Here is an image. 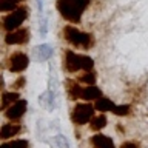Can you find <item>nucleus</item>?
<instances>
[{"mask_svg":"<svg viewBox=\"0 0 148 148\" xmlns=\"http://www.w3.org/2000/svg\"><path fill=\"white\" fill-rule=\"evenodd\" d=\"M51 56H53V48H51V45H39L37 48L34 49V57L36 60H39V62H45V60H48Z\"/></svg>","mask_w":148,"mask_h":148,"instance_id":"10","label":"nucleus"},{"mask_svg":"<svg viewBox=\"0 0 148 148\" xmlns=\"http://www.w3.org/2000/svg\"><path fill=\"white\" fill-rule=\"evenodd\" d=\"M20 131V125L17 123H6L3 125L2 130H0V137L2 139H9L12 136H16V134Z\"/></svg>","mask_w":148,"mask_h":148,"instance_id":"12","label":"nucleus"},{"mask_svg":"<svg viewBox=\"0 0 148 148\" xmlns=\"http://www.w3.org/2000/svg\"><path fill=\"white\" fill-rule=\"evenodd\" d=\"M91 142L96 148H114L113 140H111L108 136H103V134H96V136H92Z\"/></svg>","mask_w":148,"mask_h":148,"instance_id":"11","label":"nucleus"},{"mask_svg":"<svg viewBox=\"0 0 148 148\" xmlns=\"http://www.w3.org/2000/svg\"><path fill=\"white\" fill-rule=\"evenodd\" d=\"M26 105H28L26 100H17V102H14V103L6 110V117L11 119V120L20 119L22 116L25 114V111H26Z\"/></svg>","mask_w":148,"mask_h":148,"instance_id":"8","label":"nucleus"},{"mask_svg":"<svg viewBox=\"0 0 148 148\" xmlns=\"http://www.w3.org/2000/svg\"><path fill=\"white\" fill-rule=\"evenodd\" d=\"M40 105L43 106V108H46L48 111H53L54 110V105H56V94H54V90H51V88H48L43 94L40 96Z\"/></svg>","mask_w":148,"mask_h":148,"instance_id":"9","label":"nucleus"},{"mask_svg":"<svg viewBox=\"0 0 148 148\" xmlns=\"http://www.w3.org/2000/svg\"><path fill=\"white\" fill-rule=\"evenodd\" d=\"M14 86H16V88H23V86H25V79L20 77L16 83H14Z\"/></svg>","mask_w":148,"mask_h":148,"instance_id":"25","label":"nucleus"},{"mask_svg":"<svg viewBox=\"0 0 148 148\" xmlns=\"http://www.w3.org/2000/svg\"><path fill=\"white\" fill-rule=\"evenodd\" d=\"M28 17V9L26 8H20L17 11H12L11 14H8L3 18V26L6 31H14L22 25V22Z\"/></svg>","mask_w":148,"mask_h":148,"instance_id":"5","label":"nucleus"},{"mask_svg":"<svg viewBox=\"0 0 148 148\" xmlns=\"http://www.w3.org/2000/svg\"><path fill=\"white\" fill-rule=\"evenodd\" d=\"M65 65H66V69L69 73L79 71V69L90 71V69L94 66V62H92V59L88 57V56H80V54H76L74 51H66Z\"/></svg>","mask_w":148,"mask_h":148,"instance_id":"2","label":"nucleus"},{"mask_svg":"<svg viewBox=\"0 0 148 148\" xmlns=\"http://www.w3.org/2000/svg\"><path fill=\"white\" fill-rule=\"evenodd\" d=\"M94 106H96V110H99V111H113L116 105L110 99H106V97H99V99L96 100Z\"/></svg>","mask_w":148,"mask_h":148,"instance_id":"14","label":"nucleus"},{"mask_svg":"<svg viewBox=\"0 0 148 148\" xmlns=\"http://www.w3.org/2000/svg\"><path fill=\"white\" fill-rule=\"evenodd\" d=\"M90 127H91L92 131H99V130L105 128L106 127V117H105V116H97V117H92Z\"/></svg>","mask_w":148,"mask_h":148,"instance_id":"17","label":"nucleus"},{"mask_svg":"<svg viewBox=\"0 0 148 148\" xmlns=\"http://www.w3.org/2000/svg\"><path fill=\"white\" fill-rule=\"evenodd\" d=\"M88 5L90 0H57V9L62 16L69 22L77 23L82 17V12Z\"/></svg>","mask_w":148,"mask_h":148,"instance_id":"1","label":"nucleus"},{"mask_svg":"<svg viewBox=\"0 0 148 148\" xmlns=\"http://www.w3.org/2000/svg\"><path fill=\"white\" fill-rule=\"evenodd\" d=\"M120 148H139V143L137 142H123Z\"/></svg>","mask_w":148,"mask_h":148,"instance_id":"24","label":"nucleus"},{"mask_svg":"<svg viewBox=\"0 0 148 148\" xmlns=\"http://www.w3.org/2000/svg\"><path fill=\"white\" fill-rule=\"evenodd\" d=\"M18 100V94L17 92H5L3 99H2V110H8L9 103H14V102Z\"/></svg>","mask_w":148,"mask_h":148,"instance_id":"16","label":"nucleus"},{"mask_svg":"<svg viewBox=\"0 0 148 148\" xmlns=\"http://www.w3.org/2000/svg\"><path fill=\"white\" fill-rule=\"evenodd\" d=\"M29 40V32L28 29H14V31H9L6 37H5V42L8 45H22V43H26Z\"/></svg>","mask_w":148,"mask_h":148,"instance_id":"7","label":"nucleus"},{"mask_svg":"<svg viewBox=\"0 0 148 148\" xmlns=\"http://www.w3.org/2000/svg\"><path fill=\"white\" fill-rule=\"evenodd\" d=\"M63 36L69 43L76 45V46H90L92 43V37L91 34H86V32H80L79 29H76L74 26H66L63 29Z\"/></svg>","mask_w":148,"mask_h":148,"instance_id":"3","label":"nucleus"},{"mask_svg":"<svg viewBox=\"0 0 148 148\" xmlns=\"http://www.w3.org/2000/svg\"><path fill=\"white\" fill-rule=\"evenodd\" d=\"M28 65H29L28 56L23 54V53H16L14 56H11V59H9V71L22 73L23 69L28 68Z\"/></svg>","mask_w":148,"mask_h":148,"instance_id":"6","label":"nucleus"},{"mask_svg":"<svg viewBox=\"0 0 148 148\" xmlns=\"http://www.w3.org/2000/svg\"><path fill=\"white\" fill-rule=\"evenodd\" d=\"M14 8H16V5H14V3H9V2L2 0V5H0V9H2V11H12Z\"/></svg>","mask_w":148,"mask_h":148,"instance_id":"22","label":"nucleus"},{"mask_svg":"<svg viewBox=\"0 0 148 148\" xmlns=\"http://www.w3.org/2000/svg\"><path fill=\"white\" fill-rule=\"evenodd\" d=\"M80 82H85V83H88V85H94L96 83V74L91 73V71H86L80 77Z\"/></svg>","mask_w":148,"mask_h":148,"instance_id":"19","label":"nucleus"},{"mask_svg":"<svg viewBox=\"0 0 148 148\" xmlns=\"http://www.w3.org/2000/svg\"><path fill=\"white\" fill-rule=\"evenodd\" d=\"M46 31H48V22H46V18H42V22H40V34H42V37L46 36Z\"/></svg>","mask_w":148,"mask_h":148,"instance_id":"23","label":"nucleus"},{"mask_svg":"<svg viewBox=\"0 0 148 148\" xmlns=\"http://www.w3.org/2000/svg\"><path fill=\"white\" fill-rule=\"evenodd\" d=\"M53 142H56V143H57V148H69V143H68V140H66V139H65L63 136H62V134H60V136H56V139H54V140Z\"/></svg>","mask_w":148,"mask_h":148,"instance_id":"21","label":"nucleus"},{"mask_svg":"<svg viewBox=\"0 0 148 148\" xmlns=\"http://www.w3.org/2000/svg\"><path fill=\"white\" fill-rule=\"evenodd\" d=\"M28 140H12L9 143H3L0 148H28Z\"/></svg>","mask_w":148,"mask_h":148,"instance_id":"18","label":"nucleus"},{"mask_svg":"<svg viewBox=\"0 0 148 148\" xmlns=\"http://www.w3.org/2000/svg\"><path fill=\"white\" fill-rule=\"evenodd\" d=\"M102 96V91L99 90L97 86H86L83 88L82 91V97L80 99H85V100H92V99H99V97Z\"/></svg>","mask_w":148,"mask_h":148,"instance_id":"13","label":"nucleus"},{"mask_svg":"<svg viewBox=\"0 0 148 148\" xmlns=\"http://www.w3.org/2000/svg\"><path fill=\"white\" fill-rule=\"evenodd\" d=\"M5 2H9V3H14V5H16V3H18V2H22V0H5Z\"/></svg>","mask_w":148,"mask_h":148,"instance_id":"26","label":"nucleus"},{"mask_svg":"<svg viewBox=\"0 0 148 148\" xmlns=\"http://www.w3.org/2000/svg\"><path fill=\"white\" fill-rule=\"evenodd\" d=\"M94 114V106L90 103H79L74 106L73 113H71V120L77 125H85L86 122H90Z\"/></svg>","mask_w":148,"mask_h":148,"instance_id":"4","label":"nucleus"},{"mask_svg":"<svg viewBox=\"0 0 148 148\" xmlns=\"http://www.w3.org/2000/svg\"><path fill=\"white\" fill-rule=\"evenodd\" d=\"M113 113L116 116H127V114H130V106L128 105H116Z\"/></svg>","mask_w":148,"mask_h":148,"instance_id":"20","label":"nucleus"},{"mask_svg":"<svg viewBox=\"0 0 148 148\" xmlns=\"http://www.w3.org/2000/svg\"><path fill=\"white\" fill-rule=\"evenodd\" d=\"M66 83H68V94H69V97H71L73 100H74V99H80L83 88L79 86L77 83H74L73 80H68Z\"/></svg>","mask_w":148,"mask_h":148,"instance_id":"15","label":"nucleus"}]
</instances>
